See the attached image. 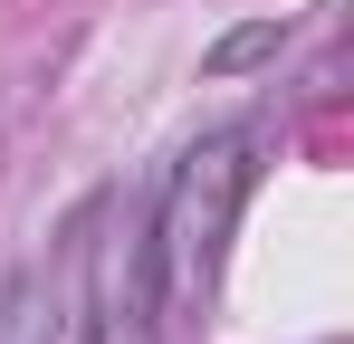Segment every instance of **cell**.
Listing matches in <instances>:
<instances>
[{
    "instance_id": "cell-1",
    "label": "cell",
    "mask_w": 354,
    "mask_h": 344,
    "mask_svg": "<svg viewBox=\"0 0 354 344\" xmlns=\"http://www.w3.org/2000/svg\"><path fill=\"white\" fill-rule=\"evenodd\" d=\"M259 172H268V124H221V134H201L163 172V191H153L144 220H153V258H163L173 296H201V287L221 278V249H230Z\"/></svg>"
},
{
    "instance_id": "cell-2",
    "label": "cell",
    "mask_w": 354,
    "mask_h": 344,
    "mask_svg": "<svg viewBox=\"0 0 354 344\" xmlns=\"http://www.w3.org/2000/svg\"><path fill=\"white\" fill-rule=\"evenodd\" d=\"M288 48V19H249V29H230V39H211V77H239V67H259V57H278Z\"/></svg>"
}]
</instances>
